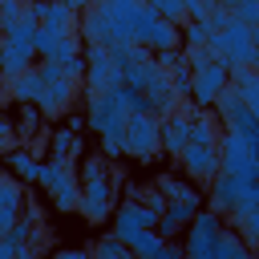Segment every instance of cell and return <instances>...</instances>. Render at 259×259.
<instances>
[{
  "label": "cell",
  "mask_w": 259,
  "mask_h": 259,
  "mask_svg": "<svg viewBox=\"0 0 259 259\" xmlns=\"http://www.w3.org/2000/svg\"><path fill=\"white\" fill-rule=\"evenodd\" d=\"M49 198H53V206H57L61 214H73V210L81 206V178H77V170H69L65 182L49 190Z\"/></svg>",
  "instance_id": "21"
},
{
  "label": "cell",
  "mask_w": 259,
  "mask_h": 259,
  "mask_svg": "<svg viewBox=\"0 0 259 259\" xmlns=\"http://www.w3.org/2000/svg\"><path fill=\"white\" fill-rule=\"evenodd\" d=\"M142 45H150L154 53L158 49H170V45H182V32H178V24L174 20H166V16H158L154 24H150V32H146V40Z\"/></svg>",
  "instance_id": "23"
},
{
  "label": "cell",
  "mask_w": 259,
  "mask_h": 259,
  "mask_svg": "<svg viewBox=\"0 0 259 259\" xmlns=\"http://www.w3.org/2000/svg\"><path fill=\"white\" fill-rule=\"evenodd\" d=\"M125 243H130V255H138V259H162V251H166V239L158 231H138Z\"/></svg>",
  "instance_id": "24"
},
{
  "label": "cell",
  "mask_w": 259,
  "mask_h": 259,
  "mask_svg": "<svg viewBox=\"0 0 259 259\" xmlns=\"http://www.w3.org/2000/svg\"><path fill=\"white\" fill-rule=\"evenodd\" d=\"M24 206H28V194H24V182L8 170V174H0V227L8 231L20 214H24Z\"/></svg>",
  "instance_id": "13"
},
{
  "label": "cell",
  "mask_w": 259,
  "mask_h": 259,
  "mask_svg": "<svg viewBox=\"0 0 259 259\" xmlns=\"http://www.w3.org/2000/svg\"><path fill=\"white\" fill-rule=\"evenodd\" d=\"M247 255H255L251 251V243L243 239V231L239 227H223V235H219V251H214V259H247Z\"/></svg>",
  "instance_id": "22"
},
{
  "label": "cell",
  "mask_w": 259,
  "mask_h": 259,
  "mask_svg": "<svg viewBox=\"0 0 259 259\" xmlns=\"http://www.w3.org/2000/svg\"><path fill=\"white\" fill-rule=\"evenodd\" d=\"M219 138H223V121L214 117V109H198V113L190 117V142H198V146H219Z\"/></svg>",
  "instance_id": "20"
},
{
  "label": "cell",
  "mask_w": 259,
  "mask_h": 259,
  "mask_svg": "<svg viewBox=\"0 0 259 259\" xmlns=\"http://www.w3.org/2000/svg\"><path fill=\"white\" fill-rule=\"evenodd\" d=\"M125 89V101H130V113H150V97L138 89V85H121Z\"/></svg>",
  "instance_id": "37"
},
{
  "label": "cell",
  "mask_w": 259,
  "mask_h": 259,
  "mask_svg": "<svg viewBox=\"0 0 259 259\" xmlns=\"http://www.w3.org/2000/svg\"><path fill=\"white\" fill-rule=\"evenodd\" d=\"M231 16H235V12H231L227 4H210V12H206V24H210L214 32H223V28L231 24Z\"/></svg>",
  "instance_id": "36"
},
{
  "label": "cell",
  "mask_w": 259,
  "mask_h": 259,
  "mask_svg": "<svg viewBox=\"0 0 259 259\" xmlns=\"http://www.w3.org/2000/svg\"><path fill=\"white\" fill-rule=\"evenodd\" d=\"M239 231H243V239L251 243V251H259V210H255V214H247V219L239 223Z\"/></svg>",
  "instance_id": "40"
},
{
  "label": "cell",
  "mask_w": 259,
  "mask_h": 259,
  "mask_svg": "<svg viewBox=\"0 0 259 259\" xmlns=\"http://www.w3.org/2000/svg\"><path fill=\"white\" fill-rule=\"evenodd\" d=\"M20 146V134H16V117H0V154L16 150Z\"/></svg>",
  "instance_id": "35"
},
{
  "label": "cell",
  "mask_w": 259,
  "mask_h": 259,
  "mask_svg": "<svg viewBox=\"0 0 259 259\" xmlns=\"http://www.w3.org/2000/svg\"><path fill=\"white\" fill-rule=\"evenodd\" d=\"M158 154H162V125H158V113H130V121H125V158L150 166Z\"/></svg>",
  "instance_id": "4"
},
{
  "label": "cell",
  "mask_w": 259,
  "mask_h": 259,
  "mask_svg": "<svg viewBox=\"0 0 259 259\" xmlns=\"http://www.w3.org/2000/svg\"><path fill=\"white\" fill-rule=\"evenodd\" d=\"M4 89H8V97L20 105V101H40V93H45V77H40V69L32 65V69H24V73H16V77H8V81H0Z\"/></svg>",
  "instance_id": "15"
},
{
  "label": "cell",
  "mask_w": 259,
  "mask_h": 259,
  "mask_svg": "<svg viewBox=\"0 0 259 259\" xmlns=\"http://www.w3.org/2000/svg\"><path fill=\"white\" fill-rule=\"evenodd\" d=\"M227 219L210 206H198V214L190 219V227L182 231V247H186V259H214L219 251V235H223Z\"/></svg>",
  "instance_id": "3"
},
{
  "label": "cell",
  "mask_w": 259,
  "mask_h": 259,
  "mask_svg": "<svg viewBox=\"0 0 259 259\" xmlns=\"http://www.w3.org/2000/svg\"><path fill=\"white\" fill-rule=\"evenodd\" d=\"M227 85H231V61L223 57V61H214V65H206V69L194 73V93H190V101H194L198 109H210L214 97H219Z\"/></svg>",
  "instance_id": "10"
},
{
  "label": "cell",
  "mask_w": 259,
  "mask_h": 259,
  "mask_svg": "<svg viewBox=\"0 0 259 259\" xmlns=\"http://www.w3.org/2000/svg\"><path fill=\"white\" fill-rule=\"evenodd\" d=\"M93 255H97V259H130V243L109 231V235H101V239L93 243Z\"/></svg>",
  "instance_id": "27"
},
{
  "label": "cell",
  "mask_w": 259,
  "mask_h": 259,
  "mask_svg": "<svg viewBox=\"0 0 259 259\" xmlns=\"http://www.w3.org/2000/svg\"><path fill=\"white\" fill-rule=\"evenodd\" d=\"M61 69H65V77H69V81H85V49H81L77 57L61 61Z\"/></svg>",
  "instance_id": "39"
},
{
  "label": "cell",
  "mask_w": 259,
  "mask_h": 259,
  "mask_svg": "<svg viewBox=\"0 0 259 259\" xmlns=\"http://www.w3.org/2000/svg\"><path fill=\"white\" fill-rule=\"evenodd\" d=\"M97 150L109 162H121L125 158V134H97Z\"/></svg>",
  "instance_id": "32"
},
{
  "label": "cell",
  "mask_w": 259,
  "mask_h": 259,
  "mask_svg": "<svg viewBox=\"0 0 259 259\" xmlns=\"http://www.w3.org/2000/svg\"><path fill=\"white\" fill-rule=\"evenodd\" d=\"M174 162H178V170H182L190 182H198V186H206V182L223 170V154H219V146H198V142H190Z\"/></svg>",
  "instance_id": "8"
},
{
  "label": "cell",
  "mask_w": 259,
  "mask_h": 259,
  "mask_svg": "<svg viewBox=\"0 0 259 259\" xmlns=\"http://www.w3.org/2000/svg\"><path fill=\"white\" fill-rule=\"evenodd\" d=\"M121 85V69L113 65L109 45H85V81L81 89L101 93V89H117Z\"/></svg>",
  "instance_id": "5"
},
{
  "label": "cell",
  "mask_w": 259,
  "mask_h": 259,
  "mask_svg": "<svg viewBox=\"0 0 259 259\" xmlns=\"http://www.w3.org/2000/svg\"><path fill=\"white\" fill-rule=\"evenodd\" d=\"M4 162H8V170L24 182V186H36V178H40V154L32 150V146H16V150H8L4 154Z\"/></svg>",
  "instance_id": "16"
},
{
  "label": "cell",
  "mask_w": 259,
  "mask_h": 259,
  "mask_svg": "<svg viewBox=\"0 0 259 259\" xmlns=\"http://www.w3.org/2000/svg\"><path fill=\"white\" fill-rule=\"evenodd\" d=\"M158 227V210H150L142 198H117V206H113V235H121V239H130V235H138V231H154Z\"/></svg>",
  "instance_id": "9"
},
{
  "label": "cell",
  "mask_w": 259,
  "mask_h": 259,
  "mask_svg": "<svg viewBox=\"0 0 259 259\" xmlns=\"http://www.w3.org/2000/svg\"><path fill=\"white\" fill-rule=\"evenodd\" d=\"M89 247H73V251H61V259H85Z\"/></svg>",
  "instance_id": "43"
},
{
  "label": "cell",
  "mask_w": 259,
  "mask_h": 259,
  "mask_svg": "<svg viewBox=\"0 0 259 259\" xmlns=\"http://www.w3.org/2000/svg\"><path fill=\"white\" fill-rule=\"evenodd\" d=\"M20 247H24V243H16L8 231L0 235V259H20Z\"/></svg>",
  "instance_id": "41"
},
{
  "label": "cell",
  "mask_w": 259,
  "mask_h": 259,
  "mask_svg": "<svg viewBox=\"0 0 259 259\" xmlns=\"http://www.w3.org/2000/svg\"><path fill=\"white\" fill-rule=\"evenodd\" d=\"M178 32H182V45L190 49V45H206L214 28L206 24V16H186V20L178 24Z\"/></svg>",
  "instance_id": "25"
},
{
  "label": "cell",
  "mask_w": 259,
  "mask_h": 259,
  "mask_svg": "<svg viewBox=\"0 0 259 259\" xmlns=\"http://www.w3.org/2000/svg\"><path fill=\"white\" fill-rule=\"evenodd\" d=\"M57 40H61V28H53V24H36V32H32V45H36V61H40V57H49Z\"/></svg>",
  "instance_id": "31"
},
{
  "label": "cell",
  "mask_w": 259,
  "mask_h": 259,
  "mask_svg": "<svg viewBox=\"0 0 259 259\" xmlns=\"http://www.w3.org/2000/svg\"><path fill=\"white\" fill-rule=\"evenodd\" d=\"M154 61H158V65H162V69L170 73V69H178V65H186V49H182V45H170V49H158V53H154Z\"/></svg>",
  "instance_id": "34"
},
{
  "label": "cell",
  "mask_w": 259,
  "mask_h": 259,
  "mask_svg": "<svg viewBox=\"0 0 259 259\" xmlns=\"http://www.w3.org/2000/svg\"><path fill=\"white\" fill-rule=\"evenodd\" d=\"M251 65L259 69V24H255V57H251Z\"/></svg>",
  "instance_id": "44"
},
{
  "label": "cell",
  "mask_w": 259,
  "mask_h": 259,
  "mask_svg": "<svg viewBox=\"0 0 259 259\" xmlns=\"http://www.w3.org/2000/svg\"><path fill=\"white\" fill-rule=\"evenodd\" d=\"M32 8L40 16V24H53L61 32H77V16L81 12L73 4H65V0H32Z\"/></svg>",
  "instance_id": "14"
},
{
  "label": "cell",
  "mask_w": 259,
  "mask_h": 259,
  "mask_svg": "<svg viewBox=\"0 0 259 259\" xmlns=\"http://www.w3.org/2000/svg\"><path fill=\"white\" fill-rule=\"evenodd\" d=\"M158 16H166V20H174V24H182L186 20V0H146Z\"/></svg>",
  "instance_id": "33"
},
{
  "label": "cell",
  "mask_w": 259,
  "mask_h": 259,
  "mask_svg": "<svg viewBox=\"0 0 259 259\" xmlns=\"http://www.w3.org/2000/svg\"><path fill=\"white\" fill-rule=\"evenodd\" d=\"M24 12H28V0H0V36L12 32L24 20Z\"/></svg>",
  "instance_id": "28"
},
{
  "label": "cell",
  "mask_w": 259,
  "mask_h": 259,
  "mask_svg": "<svg viewBox=\"0 0 259 259\" xmlns=\"http://www.w3.org/2000/svg\"><path fill=\"white\" fill-rule=\"evenodd\" d=\"M154 20H158V12L146 0H93L77 16V36L85 45H109L113 49V45L146 40Z\"/></svg>",
  "instance_id": "1"
},
{
  "label": "cell",
  "mask_w": 259,
  "mask_h": 259,
  "mask_svg": "<svg viewBox=\"0 0 259 259\" xmlns=\"http://www.w3.org/2000/svg\"><path fill=\"white\" fill-rule=\"evenodd\" d=\"M243 186H247V182H243L239 174H227V170H219V174L206 182V194H202V198H206V206H210V210H219V214L227 219V214H231V206L239 202Z\"/></svg>",
  "instance_id": "11"
},
{
  "label": "cell",
  "mask_w": 259,
  "mask_h": 259,
  "mask_svg": "<svg viewBox=\"0 0 259 259\" xmlns=\"http://www.w3.org/2000/svg\"><path fill=\"white\" fill-rule=\"evenodd\" d=\"M210 109H214V117L223 121V130H231V125H235V121H239V117H243V113H247L251 105H247V97H243V89H235V85H227V89H223V93L214 97V105H210Z\"/></svg>",
  "instance_id": "17"
},
{
  "label": "cell",
  "mask_w": 259,
  "mask_h": 259,
  "mask_svg": "<svg viewBox=\"0 0 259 259\" xmlns=\"http://www.w3.org/2000/svg\"><path fill=\"white\" fill-rule=\"evenodd\" d=\"M117 190H113V182H109V174L105 178H89V182H81V219L85 223H105V219H113V206H117Z\"/></svg>",
  "instance_id": "6"
},
{
  "label": "cell",
  "mask_w": 259,
  "mask_h": 259,
  "mask_svg": "<svg viewBox=\"0 0 259 259\" xmlns=\"http://www.w3.org/2000/svg\"><path fill=\"white\" fill-rule=\"evenodd\" d=\"M219 154H223V170H227V174L251 178V174L259 170V154H255V146H251L239 130H223V138H219Z\"/></svg>",
  "instance_id": "7"
},
{
  "label": "cell",
  "mask_w": 259,
  "mask_h": 259,
  "mask_svg": "<svg viewBox=\"0 0 259 259\" xmlns=\"http://www.w3.org/2000/svg\"><path fill=\"white\" fill-rule=\"evenodd\" d=\"M170 89H174L182 101H190V93H194V69H190V65L170 69Z\"/></svg>",
  "instance_id": "30"
},
{
  "label": "cell",
  "mask_w": 259,
  "mask_h": 259,
  "mask_svg": "<svg viewBox=\"0 0 259 259\" xmlns=\"http://www.w3.org/2000/svg\"><path fill=\"white\" fill-rule=\"evenodd\" d=\"M81 97V81H69V77H61V81H49L45 85V93H40V113L45 117H65L69 113V105Z\"/></svg>",
  "instance_id": "12"
},
{
  "label": "cell",
  "mask_w": 259,
  "mask_h": 259,
  "mask_svg": "<svg viewBox=\"0 0 259 259\" xmlns=\"http://www.w3.org/2000/svg\"><path fill=\"white\" fill-rule=\"evenodd\" d=\"M81 101H85V117H89V130L93 134H125V121H130V101H125V89H101V93H89L81 89Z\"/></svg>",
  "instance_id": "2"
},
{
  "label": "cell",
  "mask_w": 259,
  "mask_h": 259,
  "mask_svg": "<svg viewBox=\"0 0 259 259\" xmlns=\"http://www.w3.org/2000/svg\"><path fill=\"white\" fill-rule=\"evenodd\" d=\"M65 4H73V8H77V12H81V8H89V4H93V0H65Z\"/></svg>",
  "instance_id": "45"
},
{
  "label": "cell",
  "mask_w": 259,
  "mask_h": 259,
  "mask_svg": "<svg viewBox=\"0 0 259 259\" xmlns=\"http://www.w3.org/2000/svg\"><path fill=\"white\" fill-rule=\"evenodd\" d=\"M243 97H247V105H251V113L259 117V73H255V81L243 89Z\"/></svg>",
  "instance_id": "42"
},
{
  "label": "cell",
  "mask_w": 259,
  "mask_h": 259,
  "mask_svg": "<svg viewBox=\"0 0 259 259\" xmlns=\"http://www.w3.org/2000/svg\"><path fill=\"white\" fill-rule=\"evenodd\" d=\"M231 12H235V16L243 20V24H251V28L259 24V0H239V4L231 8Z\"/></svg>",
  "instance_id": "38"
},
{
  "label": "cell",
  "mask_w": 259,
  "mask_h": 259,
  "mask_svg": "<svg viewBox=\"0 0 259 259\" xmlns=\"http://www.w3.org/2000/svg\"><path fill=\"white\" fill-rule=\"evenodd\" d=\"M16 134H20V146H36L40 134H45V113L36 101H20L16 109Z\"/></svg>",
  "instance_id": "18"
},
{
  "label": "cell",
  "mask_w": 259,
  "mask_h": 259,
  "mask_svg": "<svg viewBox=\"0 0 259 259\" xmlns=\"http://www.w3.org/2000/svg\"><path fill=\"white\" fill-rule=\"evenodd\" d=\"M182 49H186V45H182ZM214 61H223V57L210 49V40H206V45H190V49H186V65H190L194 73H198V69H206V65H214Z\"/></svg>",
  "instance_id": "29"
},
{
  "label": "cell",
  "mask_w": 259,
  "mask_h": 259,
  "mask_svg": "<svg viewBox=\"0 0 259 259\" xmlns=\"http://www.w3.org/2000/svg\"><path fill=\"white\" fill-rule=\"evenodd\" d=\"M109 166H113V162H109L101 150H97V154H81V158H77V178H81V182H89V178H105Z\"/></svg>",
  "instance_id": "26"
},
{
  "label": "cell",
  "mask_w": 259,
  "mask_h": 259,
  "mask_svg": "<svg viewBox=\"0 0 259 259\" xmlns=\"http://www.w3.org/2000/svg\"><path fill=\"white\" fill-rule=\"evenodd\" d=\"M214 4H227V8H235V4H239V0H214Z\"/></svg>",
  "instance_id": "46"
},
{
  "label": "cell",
  "mask_w": 259,
  "mask_h": 259,
  "mask_svg": "<svg viewBox=\"0 0 259 259\" xmlns=\"http://www.w3.org/2000/svg\"><path fill=\"white\" fill-rule=\"evenodd\" d=\"M154 186L166 194V202H178V198L202 202V194H198V182H190L186 174H158V178H154Z\"/></svg>",
  "instance_id": "19"
}]
</instances>
